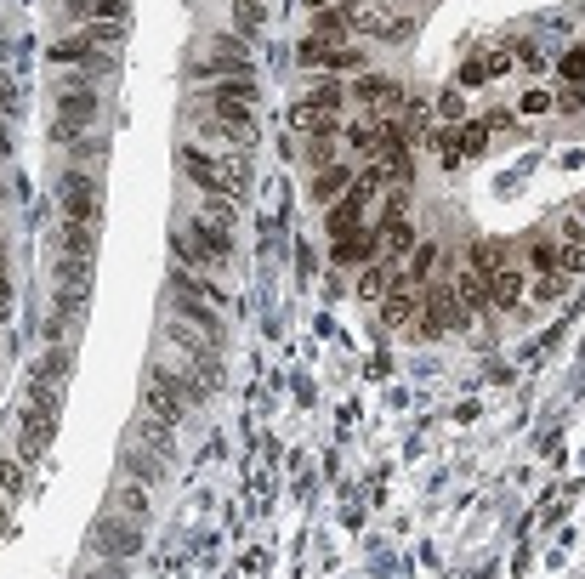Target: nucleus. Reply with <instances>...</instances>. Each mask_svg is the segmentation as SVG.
<instances>
[{
    "label": "nucleus",
    "instance_id": "obj_1",
    "mask_svg": "<svg viewBox=\"0 0 585 579\" xmlns=\"http://www.w3.org/2000/svg\"><path fill=\"white\" fill-rule=\"evenodd\" d=\"M171 262H182L188 273H205V279H222L239 262V239H233V228H216L194 211L171 228Z\"/></svg>",
    "mask_w": 585,
    "mask_h": 579
},
{
    "label": "nucleus",
    "instance_id": "obj_2",
    "mask_svg": "<svg viewBox=\"0 0 585 579\" xmlns=\"http://www.w3.org/2000/svg\"><path fill=\"white\" fill-rule=\"evenodd\" d=\"M177 171H182V182H188L199 199H211V193L239 199L245 182H250V159L245 154H216V148H199V142H182L177 148Z\"/></svg>",
    "mask_w": 585,
    "mask_h": 579
},
{
    "label": "nucleus",
    "instance_id": "obj_3",
    "mask_svg": "<svg viewBox=\"0 0 585 579\" xmlns=\"http://www.w3.org/2000/svg\"><path fill=\"white\" fill-rule=\"evenodd\" d=\"M97 114H103V97H97V86H91V80H80V74H63V86H57L52 137L80 148V142H86V131L97 125Z\"/></svg>",
    "mask_w": 585,
    "mask_h": 579
},
{
    "label": "nucleus",
    "instance_id": "obj_4",
    "mask_svg": "<svg viewBox=\"0 0 585 579\" xmlns=\"http://www.w3.org/2000/svg\"><path fill=\"white\" fill-rule=\"evenodd\" d=\"M57 211H63V222L103 228V182L91 171H80V165H69V171L57 176Z\"/></svg>",
    "mask_w": 585,
    "mask_h": 579
},
{
    "label": "nucleus",
    "instance_id": "obj_5",
    "mask_svg": "<svg viewBox=\"0 0 585 579\" xmlns=\"http://www.w3.org/2000/svg\"><path fill=\"white\" fill-rule=\"evenodd\" d=\"M296 63H302L307 74H330V80H341V74H370V52H358V46H336V40H313L302 35L296 40Z\"/></svg>",
    "mask_w": 585,
    "mask_h": 579
},
{
    "label": "nucleus",
    "instance_id": "obj_6",
    "mask_svg": "<svg viewBox=\"0 0 585 579\" xmlns=\"http://www.w3.org/2000/svg\"><path fill=\"white\" fill-rule=\"evenodd\" d=\"M46 63H57L63 74H80V80H103V74H114V52L97 46L91 35H57L52 46H46Z\"/></svg>",
    "mask_w": 585,
    "mask_h": 579
},
{
    "label": "nucleus",
    "instance_id": "obj_7",
    "mask_svg": "<svg viewBox=\"0 0 585 579\" xmlns=\"http://www.w3.org/2000/svg\"><path fill=\"white\" fill-rule=\"evenodd\" d=\"M86 545L97 562H131L142 551V523H131V517H97Z\"/></svg>",
    "mask_w": 585,
    "mask_h": 579
},
{
    "label": "nucleus",
    "instance_id": "obj_8",
    "mask_svg": "<svg viewBox=\"0 0 585 579\" xmlns=\"http://www.w3.org/2000/svg\"><path fill=\"white\" fill-rule=\"evenodd\" d=\"M461 324H466V313H461V301H455V290L449 284H432L421 296V313H415V335L421 341H438V335L461 330Z\"/></svg>",
    "mask_w": 585,
    "mask_h": 579
},
{
    "label": "nucleus",
    "instance_id": "obj_9",
    "mask_svg": "<svg viewBox=\"0 0 585 579\" xmlns=\"http://www.w3.org/2000/svg\"><path fill=\"white\" fill-rule=\"evenodd\" d=\"M142 409H148V415H160V421H171V426L188 421V409H194V404L177 392L171 364H154V369H148V381H142Z\"/></svg>",
    "mask_w": 585,
    "mask_h": 579
},
{
    "label": "nucleus",
    "instance_id": "obj_10",
    "mask_svg": "<svg viewBox=\"0 0 585 579\" xmlns=\"http://www.w3.org/2000/svg\"><path fill=\"white\" fill-rule=\"evenodd\" d=\"M353 103L364 108V114H375V120H398L409 97H404L398 80H387V74H358L353 80Z\"/></svg>",
    "mask_w": 585,
    "mask_h": 579
},
{
    "label": "nucleus",
    "instance_id": "obj_11",
    "mask_svg": "<svg viewBox=\"0 0 585 579\" xmlns=\"http://www.w3.org/2000/svg\"><path fill=\"white\" fill-rule=\"evenodd\" d=\"M57 409H40V404H23V415H18V460L23 466H35L46 449H52V438H57Z\"/></svg>",
    "mask_w": 585,
    "mask_h": 579
},
{
    "label": "nucleus",
    "instance_id": "obj_12",
    "mask_svg": "<svg viewBox=\"0 0 585 579\" xmlns=\"http://www.w3.org/2000/svg\"><path fill=\"white\" fill-rule=\"evenodd\" d=\"M194 131H199V142H211L216 154H250L256 148V125H233V120H216V114H199L194 108Z\"/></svg>",
    "mask_w": 585,
    "mask_h": 579
},
{
    "label": "nucleus",
    "instance_id": "obj_13",
    "mask_svg": "<svg viewBox=\"0 0 585 579\" xmlns=\"http://www.w3.org/2000/svg\"><path fill=\"white\" fill-rule=\"evenodd\" d=\"M171 318H182V324H194L199 335H211L216 347H222V307H211L205 296H194V290H182V284H171Z\"/></svg>",
    "mask_w": 585,
    "mask_h": 579
},
{
    "label": "nucleus",
    "instance_id": "obj_14",
    "mask_svg": "<svg viewBox=\"0 0 585 579\" xmlns=\"http://www.w3.org/2000/svg\"><path fill=\"white\" fill-rule=\"evenodd\" d=\"M483 279H489V307H500V313H512V307H523V290H529V279H523V267H517V262L489 267Z\"/></svg>",
    "mask_w": 585,
    "mask_h": 579
},
{
    "label": "nucleus",
    "instance_id": "obj_15",
    "mask_svg": "<svg viewBox=\"0 0 585 579\" xmlns=\"http://www.w3.org/2000/svg\"><path fill=\"white\" fill-rule=\"evenodd\" d=\"M421 296L426 290H415V284L392 279V290L381 296V324L387 330H404V324H415V313H421Z\"/></svg>",
    "mask_w": 585,
    "mask_h": 579
},
{
    "label": "nucleus",
    "instance_id": "obj_16",
    "mask_svg": "<svg viewBox=\"0 0 585 579\" xmlns=\"http://www.w3.org/2000/svg\"><path fill=\"white\" fill-rule=\"evenodd\" d=\"M256 63L250 57H222V52H199V63H188V80H250Z\"/></svg>",
    "mask_w": 585,
    "mask_h": 579
},
{
    "label": "nucleus",
    "instance_id": "obj_17",
    "mask_svg": "<svg viewBox=\"0 0 585 579\" xmlns=\"http://www.w3.org/2000/svg\"><path fill=\"white\" fill-rule=\"evenodd\" d=\"M120 466H125V477H131V483H142V489H160L171 460H160L154 449H142V443H125V449H120Z\"/></svg>",
    "mask_w": 585,
    "mask_h": 579
},
{
    "label": "nucleus",
    "instance_id": "obj_18",
    "mask_svg": "<svg viewBox=\"0 0 585 579\" xmlns=\"http://www.w3.org/2000/svg\"><path fill=\"white\" fill-rule=\"evenodd\" d=\"M137 432H131V443H142V449H154V455L160 460H171L177 455V432H171V421H160V415H148V409H142L137 421Z\"/></svg>",
    "mask_w": 585,
    "mask_h": 579
},
{
    "label": "nucleus",
    "instance_id": "obj_19",
    "mask_svg": "<svg viewBox=\"0 0 585 579\" xmlns=\"http://www.w3.org/2000/svg\"><path fill=\"white\" fill-rule=\"evenodd\" d=\"M449 290H455V301H461V313L472 318V313H489V279H483L478 267L466 262L455 279H449Z\"/></svg>",
    "mask_w": 585,
    "mask_h": 579
},
{
    "label": "nucleus",
    "instance_id": "obj_20",
    "mask_svg": "<svg viewBox=\"0 0 585 579\" xmlns=\"http://www.w3.org/2000/svg\"><path fill=\"white\" fill-rule=\"evenodd\" d=\"M381 228V262L387 267H404L409 262V250H415V222H375Z\"/></svg>",
    "mask_w": 585,
    "mask_h": 579
},
{
    "label": "nucleus",
    "instance_id": "obj_21",
    "mask_svg": "<svg viewBox=\"0 0 585 579\" xmlns=\"http://www.w3.org/2000/svg\"><path fill=\"white\" fill-rule=\"evenodd\" d=\"M307 35L313 40H347L353 35V0H341V6H324V12H313V23H307Z\"/></svg>",
    "mask_w": 585,
    "mask_h": 579
},
{
    "label": "nucleus",
    "instance_id": "obj_22",
    "mask_svg": "<svg viewBox=\"0 0 585 579\" xmlns=\"http://www.w3.org/2000/svg\"><path fill=\"white\" fill-rule=\"evenodd\" d=\"M353 165H347V159H330V165H319V176H313V199H319V205H336L341 193L353 188Z\"/></svg>",
    "mask_w": 585,
    "mask_h": 579
},
{
    "label": "nucleus",
    "instance_id": "obj_23",
    "mask_svg": "<svg viewBox=\"0 0 585 579\" xmlns=\"http://www.w3.org/2000/svg\"><path fill=\"white\" fill-rule=\"evenodd\" d=\"M57 256H69V262H97V228H80V222H63L57 228Z\"/></svg>",
    "mask_w": 585,
    "mask_h": 579
},
{
    "label": "nucleus",
    "instance_id": "obj_24",
    "mask_svg": "<svg viewBox=\"0 0 585 579\" xmlns=\"http://www.w3.org/2000/svg\"><path fill=\"white\" fill-rule=\"evenodd\" d=\"M233 103L256 108V74L250 80H216V86H205V108H233Z\"/></svg>",
    "mask_w": 585,
    "mask_h": 579
},
{
    "label": "nucleus",
    "instance_id": "obj_25",
    "mask_svg": "<svg viewBox=\"0 0 585 579\" xmlns=\"http://www.w3.org/2000/svg\"><path fill=\"white\" fill-rule=\"evenodd\" d=\"M114 511H120V517H131V523H148V517H154V500H148V489H142V483H131V477H125V483H114Z\"/></svg>",
    "mask_w": 585,
    "mask_h": 579
},
{
    "label": "nucleus",
    "instance_id": "obj_26",
    "mask_svg": "<svg viewBox=\"0 0 585 579\" xmlns=\"http://www.w3.org/2000/svg\"><path fill=\"white\" fill-rule=\"evenodd\" d=\"M432 267H438V245H432V239H415V250H409V262L398 267V279L421 290V284L432 279Z\"/></svg>",
    "mask_w": 585,
    "mask_h": 579
},
{
    "label": "nucleus",
    "instance_id": "obj_27",
    "mask_svg": "<svg viewBox=\"0 0 585 579\" xmlns=\"http://www.w3.org/2000/svg\"><path fill=\"white\" fill-rule=\"evenodd\" d=\"M69 18L80 23H125V0H69Z\"/></svg>",
    "mask_w": 585,
    "mask_h": 579
},
{
    "label": "nucleus",
    "instance_id": "obj_28",
    "mask_svg": "<svg viewBox=\"0 0 585 579\" xmlns=\"http://www.w3.org/2000/svg\"><path fill=\"white\" fill-rule=\"evenodd\" d=\"M267 29V0H233V35L256 40Z\"/></svg>",
    "mask_w": 585,
    "mask_h": 579
},
{
    "label": "nucleus",
    "instance_id": "obj_29",
    "mask_svg": "<svg viewBox=\"0 0 585 579\" xmlns=\"http://www.w3.org/2000/svg\"><path fill=\"white\" fill-rule=\"evenodd\" d=\"M69 375H74L69 347H46V352H40V364H35V381H40V386H63Z\"/></svg>",
    "mask_w": 585,
    "mask_h": 579
},
{
    "label": "nucleus",
    "instance_id": "obj_30",
    "mask_svg": "<svg viewBox=\"0 0 585 579\" xmlns=\"http://www.w3.org/2000/svg\"><path fill=\"white\" fill-rule=\"evenodd\" d=\"M523 256H529L534 273H563V262H557V239H546V233H529V239H523Z\"/></svg>",
    "mask_w": 585,
    "mask_h": 579
},
{
    "label": "nucleus",
    "instance_id": "obj_31",
    "mask_svg": "<svg viewBox=\"0 0 585 579\" xmlns=\"http://www.w3.org/2000/svg\"><path fill=\"white\" fill-rule=\"evenodd\" d=\"M392 279H398V267L370 262V267H364V279H358V296H364V301H381V296L392 290Z\"/></svg>",
    "mask_w": 585,
    "mask_h": 579
},
{
    "label": "nucleus",
    "instance_id": "obj_32",
    "mask_svg": "<svg viewBox=\"0 0 585 579\" xmlns=\"http://www.w3.org/2000/svg\"><path fill=\"white\" fill-rule=\"evenodd\" d=\"M199 216L216 222V228H239V205H233L228 193H211V199H199Z\"/></svg>",
    "mask_w": 585,
    "mask_h": 579
},
{
    "label": "nucleus",
    "instance_id": "obj_33",
    "mask_svg": "<svg viewBox=\"0 0 585 579\" xmlns=\"http://www.w3.org/2000/svg\"><path fill=\"white\" fill-rule=\"evenodd\" d=\"M529 290H534V307H557V301H563V290H568V273H540Z\"/></svg>",
    "mask_w": 585,
    "mask_h": 579
},
{
    "label": "nucleus",
    "instance_id": "obj_34",
    "mask_svg": "<svg viewBox=\"0 0 585 579\" xmlns=\"http://www.w3.org/2000/svg\"><path fill=\"white\" fill-rule=\"evenodd\" d=\"M449 142H455V154H483L489 148V125H461V131H449Z\"/></svg>",
    "mask_w": 585,
    "mask_h": 579
},
{
    "label": "nucleus",
    "instance_id": "obj_35",
    "mask_svg": "<svg viewBox=\"0 0 585 579\" xmlns=\"http://www.w3.org/2000/svg\"><path fill=\"white\" fill-rule=\"evenodd\" d=\"M489 80H495V74H489V52H478V57H466L461 63V74H455V86H489Z\"/></svg>",
    "mask_w": 585,
    "mask_h": 579
},
{
    "label": "nucleus",
    "instance_id": "obj_36",
    "mask_svg": "<svg viewBox=\"0 0 585 579\" xmlns=\"http://www.w3.org/2000/svg\"><path fill=\"white\" fill-rule=\"evenodd\" d=\"M23 483H29V472H23V460H6V455H0V494H6V500H18V494H23Z\"/></svg>",
    "mask_w": 585,
    "mask_h": 579
},
{
    "label": "nucleus",
    "instance_id": "obj_37",
    "mask_svg": "<svg viewBox=\"0 0 585 579\" xmlns=\"http://www.w3.org/2000/svg\"><path fill=\"white\" fill-rule=\"evenodd\" d=\"M557 74H563L568 86H585V46H568V52L557 57Z\"/></svg>",
    "mask_w": 585,
    "mask_h": 579
},
{
    "label": "nucleus",
    "instance_id": "obj_38",
    "mask_svg": "<svg viewBox=\"0 0 585 579\" xmlns=\"http://www.w3.org/2000/svg\"><path fill=\"white\" fill-rule=\"evenodd\" d=\"M52 279L57 284H91V267L86 262H69V256H52Z\"/></svg>",
    "mask_w": 585,
    "mask_h": 579
},
{
    "label": "nucleus",
    "instance_id": "obj_39",
    "mask_svg": "<svg viewBox=\"0 0 585 579\" xmlns=\"http://www.w3.org/2000/svg\"><path fill=\"white\" fill-rule=\"evenodd\" d=\"M438 120H449V125H461V120H466V97H461V86H449L444 97H438Z\"/></svg>",
    "mask_w": 585,
    "mask_h": 579
},
{
    "label": "nucleus",
    "instance_id": "obj_40",
    "mask_svg": "<svg viewBox=\"0 0 585 579\" xmlns=\"http://www.w3.org/2000/svg\"><path fill=\"white\" fill-rule=\"evenodd\" d=\"M523 120H540V114H551V108H557V97H551V91H523Z\"/></svg>",
    "mask_w": 585,
    "mask_h": 579
},
{
    "label": "nucleus",
    "instance_id": "obj_41",
    "mask_svg": "<svg viewBox=\"0 0 585 579\" xmlns=\"http://www.w3.org/2000/svg\"><path fill=\"white\" fill-rule=\"evenodd\" d=\"M404 216H409V188H392L381 199V222H404Z\"/></svg>",
    "mask_w": 585,
    "mask_h": 579
},
{
    "label": "nucleus",
    "instance_id": "obj_42",
    "mask_svg": "<svg viewBox=\"0 0 585 579\" xmlns=\"http://www.w3.org/2000/svg\"><path fill=\"white\" fill-rule=\"evenodd\" d=\"M563 228H574V233H580V239H585V199H580V205H574V211H563Z\"/></svg>",
    "mask_w": 585,
    "mask_h": 579
},
{
    "label": "nucleus",
    "instance_id": "obj_43",
    "mask_svg": "<svg viewBox=\"0 0 585 579\" xmlns=\"http://www.w3.org/2000/svg\"><path fill=\"white\" fill-rule=\"evenodd\" d=\"M6 534H12V500L0 494V540H6Z\"/></svg>",
    "mask_w": 585,
    "mask_h": 579
},
{
    "label": "nucleus",
    "instance_id": "obj_44",
    "mask_svg": "<svg viewBox=\"0 0 585 579\" xmlns=\"http://www.w3.org/2000/svg\"><path fill=\"white\" fill-rule=\"evenodd\" d=\"M12 313V279H6V273H0V318Z\"/></svg>",
    "mask_w": 585,
    "mask_h": 579
},
{
    "label": "nucleus",
    "instance_id": "obj_45",
    "mask_svg": "<svg viewBox=\"0 0 585 579\" xmlns=\"http://www.w3.org/2000/svg\"><path fill=\"white\" fill-rule=\"evenodd\" d=\"M563 108H585V86H568L563 91Z\"/></svg>",
    "mask_w": 585,
    "mask_h": 579
},
{
    "label": "nucleus",
    "instance_id": "obj_46",
    "mask_svg": "<svg viewBox=\"0 0 585 579\" xmlns=\"http://www.w3.org/2000/svg\"><path fill=\"white\" fill-rule=\"evenodd\" d=\"M0 154H12V137H6V120H0Z\"/></svg>",
    "mask_w": 585,
    "mask_h": 579
},
{
    "label": "nucleus",
    "instance_id": "obj_47",
    "mask_svg": "<svg viewBox=\"0 0 585 579\" xmlns=\"http://www.w3.org/2000/svg\"><path fill=\"white\" fill-rule=\"evenodd\" d=\"M307 6H313V12H324V6H330V0H307Z\"/></svg>",
    "mask_w": 585,
    "mask_h": 579
}]
</instances>
